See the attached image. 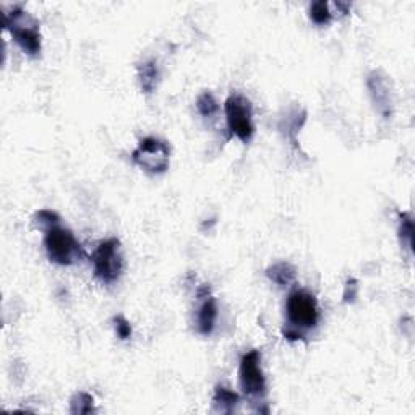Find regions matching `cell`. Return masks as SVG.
Wrapping results in <instances>:
<instances>
[{"label": "cell", "mask_w": 415, "mask_h": 415, "mask_svg": "<svg viewBox=\"0 0 415 415\" xmlns=\"http://www.w3.org/2000/svg\"><path fill=\"white\" fill-rule=\"evenodd\" d=\"M287 324L282 329V336L287 341H301L310 329H315L320 323V305L317 297L305 289H296L289 294L286 302Z\"/></svg>", "instance_id": "cell-1"}, {"label": "cell", "mask_w": 415, "mask_h": 415, "mask_svg": "<svg viewBox=\"0 0 415 415\" xmlns=\"http://www.w3.org/2000/svg\"><path fill=\"white\" fill-rule=\"evenodd\" d=\"M4 26L10 31L25 54L38 57L43 51V36H41L39 22L26 12L22 5H17L10 12L4 13Z\"/></svg>", "instance_id": "cell-2"}, {"label": "cell", "mask_w": 415, "mask_h": 415, "mask_svg": "<svg viewBox=\"0 0 415 415\" xmlns=\"http://www.w3.org/2000/svg\"><path fill=\"white\" fill-rule=\"evenodd\" d=\"M44 249L49 260L60 266H72L81 260L80 242L70 229L55 225L44 232Z\"/></svg>", "instance_id": "cell-3"}, {"label": "cell", "mask_w": 415, "mask_h": 415, "mask_svg": "<svg viewBox=\"0 0 415 415\" xmlns=\"http://www.w3.org/2000/svg\"><path fill=\"white\" fill-rule=\"evenodd\" d=\"M224 114L230 135L249 143L255 135L253 106L250 99L237 93L230 94L224 103Z\"/></svg>", "instance_id": "cell-4"}, {"label": "cell", "mask_w": 415, "mask_h": 415, "mask_svg": "<svg viewBox=\"0 0 415 415\" xmlns=\"http://www.w3.org/2000/svg\"><path fill=\"white\" fill-rule=\"evenodd\" d=\"M93 268L94 276L103 284H114L119 281L124 271V255L122 245L117 239H106L98 245L93 253Z\"/></svg>", "instance_id": "cell-5"}, {"label": "cell", "mask_w": 415, "mask_h": 415, "mask_svg": "<svg viewBox=\"0 0 415 415\" xmlns=\"http://www.w3.org/2000/svg\"><path fill=\"white\" fill-rule=\"evenodd\" d=\"M131 161L150 174H164L171 164V148L164 140L146 136L131 153Z\"/></svg>", "instance_id": "cell-6"}, {"label": "cell", "mask_w": 415, "mask_h": 415, "mask_svg": "<svg viewBox=\"0 0 415 415\" xmlns=\"http://www.w3.org/2000/svg\"><path fill=\"white\" fill-rule=\"evenodd\" d=\"M239 383L242 391L249 397H263L266 394V378L261 369V352L249 350L242 355L239 364Z\"/></svg>", "instance_id": "cell-7"}, {"label": "cell", "mask_w": 415, "mask_h": 415, "mask_svg": "<svg viewBox=\"0 0 415 415\" xmlns=\"http://www.w3.org/2000/svg\"><path fill=\"white\" fill-rule=\"evenodd\" d=\"M367 88H369L376 112L381 114L385 119H390L394 110V98L391 80L386 73H383L381 70H373L367 77Z\"/></svg>", "instance_id": "cell-8"}, {"label": "cell", "mask_w": 415, "mask_h": 415, "mask_svg": "<svg viewBox=\"0 0 415 415\" xmlns=\"http://www.w3.org/2000/svg\"><path fill=\"white\" fill-rule=\"evenodd\" d=\"M202 305L197 310V331L203 336H209L214 331V327H216L218 322V315H219V308H218V302L211 294L206 297L202 298Z\"/></svg>", "instance_id": "cell-9"}, {"label": "cell", "mask_w": 415, "mask_h": 415, "mask_svg": "<svg viewBox=\"0 0 415 415\" xmlns=\"http://www.w3.org/2000/svg\"><path fill=\"white\" fill-rule=\"evenodd\" d=\"M136 73H138V81L143 93H154L161 80V70L157 62L154 59L141 62V64L136 67Z\"/></svg>", "instance_id": "cell-10"}, {"label": "cell", "mask_w": 415, "mask_h": 415, "mask_svg": "<svg viewBox=\"0 0 415 415\" xmlns=\"http://www.w3.org/2000/svg\"><path fill=\"white\" fill-rule=\"evenodd\" d=\"M266 277L279 287H289L296 282L297 271L289 261H277L268 268Z\"/></svg>", "instance_id": "cell-11"}, {"label": "cell", "mask_w": 415, "mask_h": 415, "mask_svg": "<svg viewBox=\"0 0 415 415\" xmlns=\"http://www.w3.org/2000/svg\"><path fill=\"white\" fill-rule=\"evenodd\" d=\"M237 406H239L237 393L220 385L214 388V396H213L214 411L220 414H232Z\"/></svg>", "instance_id": "cell-12"}, {"label": "cell", "mask_w": 415, "mask_h": 415, "mask_svg": "<svg viewBox=\"0 0 415 415\" xmlns=\"http://www.w3.org/2000/svg\"><path fill=\"white\" fill-rule=\"evenodd\" d=\"M399 242H401L402 250H406L409 255L414 253V219L411 213L399 214Z\"/></svg>", "instance_id": "cell-13"}, {"label": "cell", "mask_w": 415, "mask_h": 415, "mask_svg": "<svg viewBox=\"0 0 415 415\" xmlns=\"http://www.w3.org/2000/svg\"><path fill=\"white\" fill-rule=\"evenodd\" d=\"M96 412L94 407V397L89 393L78 391L70 399V414L73 415H88Z\"/></svg>", "instance_id": "cell-14"}, {"label": "cell", "mask_w": 415, "mask_h": 415, "mask_svg": "<svg viewBox=\"0 0 415 415\" xmlns=\"http://www.w3.org/2000/svg\"><path fill=\"white\" fill-rule=\"evenodd\" d=\"M308 15L310 20L317 26H327L333 22V12H331L327 0H317V2L310 5Z\"/></svg>", "instance_id": "cell-15"}, {"label": "cell", "mask_w": 415, "mask_h": 415, "mask_svg": "<svg viewBox=\"0 0 415 415\" xmlns=\"http://www.w3.org/2000/svg\"><path fill=\"white\" fill-rule=\"evenodd\" d=\"M60 224V216L52 209H39L33 216V225L36 229L47 232V230Z\"/></svg>", "instance_id": "cell-16"}, {"label": "cell", "mask_w": 415, "mask_h": 415, "mask_svg": "<svg viewBox=\"0 0 415 415\" xmlns=\"http://www.w3.org/2000/svg\"><path fill=\"white\" fill-rule=\"evenodd\" d=\"M197 110L199 112V115H203V117L206 119H211L218 114L219 104L216 101V98L213 96V93L203 91L199 94L197 99Z\"/></svg>", "instance_id": "cell-17"}, {"label": "cell", "mask_w": 415, "mask_h": 415, "mask_svg": "<svg viewBox=\"0 0 415 415\" xmlns=\"http://www.w3.org/2000/svg\"><path fill=\"white\" fill-rule=\"evenodd\" d=\"M303 114H305V110H302L301 115H298V110H297V112H294V115H291V117H286L284 122H281V125H279V129L286 131V138L292 140L294 145L297 143V140H296L297 133L301 131L302 125L305 124V120H301V122H298V117H302Z\"/></svg>", "instance_id": "cell-18"}, {"label": "cell", "mask_w": 415, "mask_h": 415, "mask_svg": "<svg viewBox=\"0 0 415 415\" xmlns=\"http://www.w3.org/2000/svg\"><path fill=\"white\" fill-rule=\"evenodd\" d=\"M112 322H114L115 334H117L120 339L127 341L131 338V324L124 315H117V317H114Z\"/></svg>", "instance_id": "cell-19"}, {"label": "cell", "mask_w": 415, "mask_h": 415, "mask_svg": "<svg viewBox=\"0 0 415 415\" xmlns=\"http://www.w3.org/2000/svg\"><path fill=\"white\" fill-rule=\"evenodd\" d=\"M357 291H359V286H357V281L355 279H349L345 282V287H344V302H354L355 297H357Z\"/></svg>", "instance_id": "cell-20"}]
</instances>
